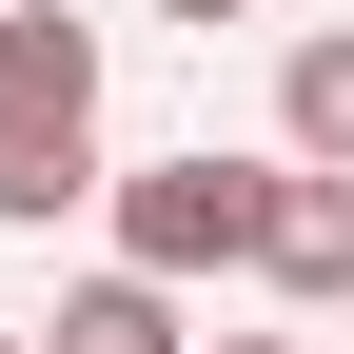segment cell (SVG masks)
I'll use <instances>...</instances> for the list:
<instances>
[{
	"mask_svg": "<svg viewBox=\"0 0 354 354\" xmlns=\"http://www.w3.org/2000/svg\"><path fill=\"white\" fill-rule=\"evenodd\" d=\"M99 197V20L79 0H0V236Z\"/></svg>",
	"mask_w": 354,
	"mask_h": 354,
	"instance_id": "obj_1",
	"label": "cell"
},
{
	"mask_svg": "<svg viewBox=\"0 0 354 354\" xmlns=\"http://www.w3.org/2000/svg\"><path fill=\"white\" fill-rule=\"evenodd\" d=\"M256 216H276V158H138L118 177V276H158V295L256 276Z\"/></svg>",
	"mask_w": 354,
	"mask_h": 354,
	"instance_id": "obj_2",
	"label": "cell"
},
{
	"mask_svg": "<svg viewBox=\"0 0 354 354\" xmlns=\"http://www.w3.org/2000/svg\"><path fill=\"white\" fill-rule=\"evenodd\" d=\"M256 276L335 315V295H354V177H295V158H276V216H256Z\"/></svg>",
	"mask_w": 354,
	"mask_h": 354,
	"instance_id": "obj_3",
	"label": "cell"
},
{
	"mask_svg": "<svg viewBox=\"0 0 354 354\" xmlns=\"http://www.w3.org/2000/svg\"><path fill=\"white\" fill-rule=\"evenodd\" d=\"M276 138H295V177H354V39H295L276 59Z\"/></svg>",
	"mask_w": 354,
	"mask_h": 354,
	"instance_id": "obj_4",
	"label": "cell"
},
{
	"mask_svg": "<svg viewBox=\"0 0 354 354\" xmlns=\"http://www.w3.org/2000/svg\"><path fill=\"white\" fill-rule=\"evenodd\" d=\"M39 354H197V335H177V295H158V276H79L59 315H39Z\"/></svg>",
	"mask_w": 354,
	"mask_h": 354,
	"instance_id": "obj_5",
	"label": "cell"
},
{
	"mask_svg": "<svg viewBox=\"0 0 354 354\" xmlns=\"http://www.w3.org/2000/svg\"><path fill=\"white\" fill-rule=\"evenodd\" d=\"M158 20H256V0H158Z\"/></svg>",
	"mask_w": 354,
	"mask_h": 354,
	"instance_id": "obj_6",
	"label": "cell"
},
{
	"mask_svg": "<svg viewBox=\"0 0 354 354\" xmlns=\"http://www.w3.org/2000/svg\"><path fill=\"white\" fill-rule=\"evenodd\" d=\"M197 354H295V335H197Z\"/></svg>",
	"mask_w": 354,
	"mask_h": 354,
	"instance_id": "obj_7",
	"label": "cell"
},
{
	"mask_svg": "<svg viewBox=\"0 0 354 354\" xmlns=\"http://www.w3.org/2000/svg\"><path fill=\"white\" fill-rule=\"evenodd\" d=\"M0 354H39V335H0Z\"/></svg>",
	"mask_w": 354,
	"mask_h": 354,
	"instance_id": "obj_8",
	"label": "cell"
}]
</instances>
